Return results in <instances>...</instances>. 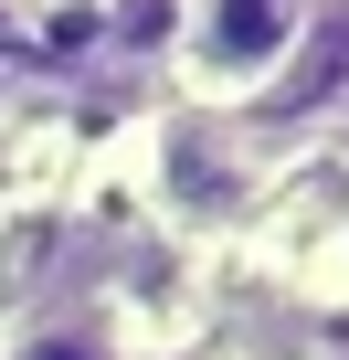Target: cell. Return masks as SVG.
<instances>
[{"label":"cell","instance_id":"cell-1","mask_svg":"<svg viewBox=\"0 0 349 360\" xmlns=\"http://www.w3.org/2000/svg\"><path fill=\"white\" fill-rule=\"evenodd\" d=\"M286 148L254 138V117H212V106H180L169 96L148 127H138V191L169 233H233L265 212Z\"/></svg>","mask_w":349,"mask_h":360},{"label":"cell","instance_id":"cell-2","mask_svg":"<svg viewBox=\"0 0 349 360\" xmlns=\"http://www.w3.org/2000/svg\"><path fill=\"white\" fill-rule=\"evenodd\" d=\"M307 11H317V0H191V11H180V53H169L180 106L254 117L286 85V64H296Z\"/></svg>","mask_w":349,"mask_h":360},{"label":"cell","instance_id":"cell-3","mask_svg":"<svg viewBox=\"0 0 349 360\" xmlns=\"http://www.w3.org/2000/svg\"><path fill=\"white\" fill-rule=\"evenodd\" d=\"M0 360H138L117 307H22L0 328Z\"/></svg>","mask_w":349,"mask_h":360},{"label":"cell","instance_id":"cell-4","mask_svg":"<svg viewBox=\"0 0 349 360\" xmlns=\"http://www.w3.org/2000/svg\"><path fill=\"white\" fill-rule=\"evenodd\" d=\"M180 11H191V0H106V43H117L127 64H159V75H169V53H180Z\"/></svg>","mask_w":349,"mask_h":360}]
</instances>
